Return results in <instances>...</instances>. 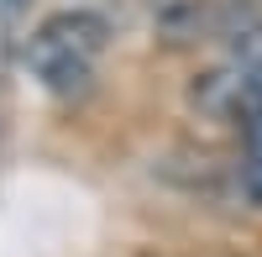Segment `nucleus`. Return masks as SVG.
<instances>
[{"label": "nucleus", "mask_w": 262, "mask_h": 257, "mask_svg": "<svg viewBox=\"0 0 262 257\" xmlns=\"http://www.w3.org/2000/svg\"><path fill=\"white\" fill-rule=\"evenodd\" d=\"M242 184H247V195L262 200V121L247 126V163H242Z\"/></svg>", "instance_id": "7ed1b4c3"}, {"label": "nucleus", "mask_w": 262, "mask_h": 257, "mask_svg": "<svg viewBox=\"0 0 262 257\" xmlns=\"http://www.w3.org/2000/svg\"><path fill=\"white\" fill-rule=\"evenodd\" d=\"M194 111L210 121H262V42H247V48H231L226 63L205 69L189 84Z\"/></svg>", "instance_id": "f03ea898"}, {"label": "nucleus", "mask_w": 262, "mask_h": 257, "mask_svg": "<svg viewBox=\"0 0 262 257\" xmlns=\"http://www.w3.org/2000/svg\"><path fill=\"white\" fill-rule=\"evenodd\" d=\"M105 37H111L105 16H95V11H58L27 37L21 58H27V69H32V79L42 90L79 95L84 84H90V74H95V58L105 53Z\"/></svg>", "instance_id": "f257e3e1"}]
</instances>
